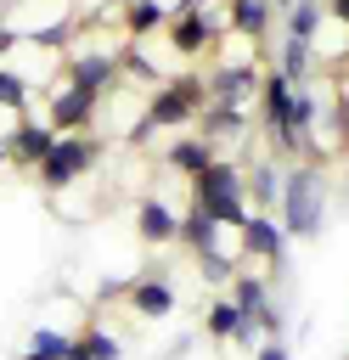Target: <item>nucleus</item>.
Segmentation results:
<instances>
[{"label":"nucleus","instance_id":"nucleus-1","mask_svg":"<svg viewBox=\"0 0 349 360\" xmlns=\"http://www.w3.org/2000/svg\"><path fill=\"white\" fill-rule=\"evenodd\" d=\"M203 107H208V79H203V73H169L163 84H152L146 112L135 118V135H129V141L146 146L152 129H180V124H191Z\"/></svg>","mask_w":349,"mask_h":360},{"label":"nucleus","instance_id":"nucleus-2","mask_svg":"<svg viewBox=\"0 0 349 360\" xmlns=\"http://www.w3.org/2000/svg\"><path fill=\"white\" fill-rule=\"evenodd\" d=\"M191 202H197L214 225L236 231V225L248 219V169H236L231 158H214L203 174H191Z\"/></svg>","mask_w":349,"mask_h":360},{"label":"nucleus","instance_id":"nucleus-3","mask_svg":"<svg viewBox=\"0 0 349 360\" xmlns=\"http://www.w3.org/2000/svg\"><path fill=\"white\" fill-rule=\"evenodd\" d=\"M287 242L293 236H315L326 219V174L315 163H298L293 174H281V208H276Z\"/></svg>","mask_w":349,"mask_h":360},{"label":"nucleus","instance_id":"nucleus-4","mask_svg":"<svg viewBox=\"0 0 349 360\" xmlns=\"http://www.w3.org/2000/svg\"><path fill=\"white\" fill-rule=\"evenodd\" d=\"M101 152H107V146H101V141H96L90 129H73V135H56V146H51V152L39 158V169H34V180H39V186H45L51 197H62L68 186H79V180H84V174H90V169L101 163Z\"/></svg>","mask_w":349,"mask_h":360},{"label":"nucleus","instance_id":"nucleus-5","mask_svg":"<svg viewBox=\"0 0 349 360\" xmlns=\"http://www.w3.org/2000/svg\"><path fill=\"white\" fill-rule=\"evenodd\" d=\"M236 242H242V253H248V259H259L270 276H281V270H287V231H281V219H270V214L248 208V219L236 225Z\"/></svg>","mask_w":349,"mask_h":360},{"label":"nucleus","instance_id":"nucleus-6","mask_svg":"<svg viewBox=\"0 0 349 360\" xmlns=\"http://www.w3.org/2000/svg\"><path fill=\"white\" fill-rule=\"evenodd\" d=\"M96 112H101V96H90V90H73L68 79H56V84L45 90V118H51V129H62V135H73V129H90V124H96Z\"/></svg>","mask_w":349,"mask_h":360},{"label":"nucleus","instance_id":"nucleus-7","mask_svg":"<svg viewBox=\"0 0 349 360\" xmlns=\"http://www.w3.org/2000/svg\"><path fill=\"white\" fill-rule=\"evenodd\" d=\"M220 28H225V22H220L208 6H197V11H186V17H169L163 39H169L174 56H203L208 45H220Z\"/></svg>","mask_w":349,"mask_h":360},{"label":"nucleus","instance_id":"nucleus-8","mask_svg":"<svg viewBox=\"0 0 349 360\" xmlns=\"http://www.w3.org/2000/svg\"><path fill=\"white\" fill-rule=\"evenodd\" d=\"M56 135H62V129H51V118L23 112V118L6 129V152H11V163H17V169H28V174H34V169H39V158L56 146Z\"/></svg>","mask_w":349,"mask_h":360},{"label":"nucleus","instance_id":"nucleus-9","mask_svg":"<svg viewBox=\"0 0 349 360\" xmlns=\"http://www.w3.org/2000/svg\"><path fill=\"white\" fill-rule=\"evenodd\" d=\"M118 56H107V51H73L68 56V68H62V79L73 84V90H90V96H113V84H118Z\"/></svg>","mask_w":349,"mask_h":360},{"label":"nucleus","instance_id":"nucleus-10","mask_svg":"<svg viewBox=\"0 0 349 360\" xmlns=\"http://www.w3.org/2000/svg\"><path fill=\"white\" fill-rule=\"evenodd\" d=\"M259 73H265V62H220L208 73V101H225V107L259 101Z\"/></svg>","mask_w":349,"mask_h":360},{"label":"nucleus","instance_id":"nucleus-11","mask_svg":"<svg viewBox=\"0 0 349 360\" xmlns=\"http://www.w3.org/2000/svg\"><path fill=\"white\" fill-rule=\"evenodd\" d=\"M135 236H141L146 248H174L180 214H174L163 197H141V208H135Z\"/></svg>","mask_w":349,"mask_h":360},{"label":"nucleus","instance_id":"nucleus-12","mask_svg":"<svg viewBox=\"0 0 349 360\" xmlns=\"http://www.w3.org/2000/svg\"><path fill=\"white\" fill-rule=\"evenodd\" d=\"M174 304H180V298H174V287H169L163 276H135V281H129V309H135L141 321H169Z\"/></svg>","mask_w":349,"mask_h":360},{"label":"nucleus","instance_id":"nucleus-13","mask_svg":"<svg viewBox=\"0 0 349 360\" xmlns=\"http://www.w3.org/2000/svg\"><path fill=\"white\" fill-rule=\"evenodd\" d=\"M276 6L270 0H225V28L231 34H242V39H265L270 28H276Z\"/></svg>","mask_w":349,"mask_h":360},{"label":"nucleus","instance_id":"nucleus-14","mask_svg":"<svg viewBox=\"0 0 349 360\" xmlns=\"http://www.w3.org/2000/svg\"><path fill=\"white\" fill-rule=\"evenodd\" d=\"M197 124H203V141L220 152V141H242V129H248V107H225V101H208V107L197 112Z\"/></svg>","mask_w":349,"mask_h":360},{"label":"nucleus","instance_id":"nucleus-15","mask_svg":"<svg viewBox=\"0 0 349 360\" xmlns=\"http://www.w3.org/2000/svg\"><path fill=\"white\" fill-rule=\"evenodd\" d=\"M242 321H248V309H242L231 292H220V298H208V309H203V338L231 343V338L242 332Z\"/></svg>","mask_w":349,"mask_h":360},{"label":"nucleus","instance_id":"nucleus-16","mask_svg":"<svg viewBox=\"0 0 349 360\" xmlns=\"http://www.w3.org/2000/svg\"><path fill=\"white\" fill-rule=\"evenodd\" d=\"M118 22H124L129 39H152V34L169 28V11L158 0H118Z\"/></svg>","mask_w":349,"mask_h":360},{"label":"nucleus","instance_id":"nucleus-17","mask_svg":"<svg viewBox=\"0 0 349 360\" xmlns=\"http://www.w3.org/2000/svg\"><path fill=\"white\" fill-rule=\"evenodd\" d=\"M174 242H180L186 253H197V259H203V253H220V225L191 202V208L180 214V236H174Z\"/></svg>","mask_w":349,"mask_h":360},{"label":"nucleus","instance_id":"nucleus-18","mask_svg":"<svg viewBox=\"0 0 349 360\" xmlns=\"http://www.w3.org/2000/svg\"><path fill=\"white\" fill-rule=\"evenodd\" d=\"M163 163H169L174 174H203V169L214 163V146H208L203 135H180V141H169Z\"/></svg>","mask_w":349,"mask_h":360},{"label":"nucleus","instance_id":"nucleus-19","mask_svg":"<svg viewBox=\"0 0 349 360\" xmlns=\"http://www.w3.org/2000/svg\"><path fill=\"white\" fill-rule=\"evenodd\" d=\"M248 208H259V214L281 208V169H276L270 158L248 169Z\"/></svg>","mask_w":349,"mask_h":360},{"label":"nucleus","instance_id":"nucleus-20","mask_svg":"<svg viewBox=\"0 0 349 360\" xmlns=\"http://www.w3.org/2000/svg\"><path fill=\"white\" fill-rule=\"evenodd\" d=\"M276 68H281L293 84H310V73H315V51H310V39H293V34H287V39L276 45Z\"/></svg>","mask_w":349,"mask_h":360},{"label":"nucleus","instance_id":"nucleus-21","mask_svg":"<svg viewBox=\"0 0 349 360\" xmlns=\"http://www.w3.org/2000/svg\"><path fill=\"white\" fill-rule=\"evenodd\" d=\"M28 101H34V79L23 73V68H11V62H0V112H28Z\"/></svg>","mask_w":349,"mask_h":360},{"label":"nucleus","instance_id":"nucleus-22","mask_svg":"<svg viewBox=\"0 0 349 360\" xmlns=\"http://www.w3.org/2000/svg\"><path fill=\"white\" fill-rule=\"evenodd\" d=\"M118 354H124V343L113 332H101V326H84L73 338V349H68V360H118Z\"/></svg>","mask_w":349,"mask_h":360},{"label":"nucleus","instance_id":"nucleus-23","mask_svg":"<svg viewBox=\"0 0 349 360\" xmlns=\"http://www.w3.org/2000/svg\"><path fill=\"white\" fill-rule=\"evenodd\" d=\"M281 22H287L293 39H310V45H315V34H321V22H326V0H298L293 11H281Z\"/></svg>","mask_w":349,"mask_h":360},{"label":"nucleus","instance_id":"nucleus-24","mask_svg":"<svg viewBox=\"0 0 349 360\" xmlns=\"http://www.w3.org/2000/svg\"><path fill=\"white\" fill-rule=\"evenodd\" d=\"M225 292H231V298H236L248 315H253L259 304H270V287H265V276H259V270H236V276L225 281Z\"/></svg>","mask_w":349,"mask_h":360},{"label":"nucleus","instance_id":"nucleus-25","mask_svg":"<svg viewBox=\"0 0 349 360\" xmlns=\"http://www.w3.org/2000/svg\"><path fill=\"white\" fill-rule=\"evenodd\" d=\"M68 349H73V338L68 332H56V326H34L28 332V360H68Z\"/></svg>","mask_w":349,"mask_h":360},{"label":"nucleus","instance_id":"nucleus-26","mask_svg":"<svg viewBox=\"0 0 349 360\" xmlns=\"http://www.w3.org/2000/svg\"><path fill=\"white\" fill-rule=\"evenodd\" d=\"M253 321H259V332H265V338H281V309H276V304H259V309H253Z\"/></svg>","mask_w":349,"mask_h":360},{"label":"nucleus","instance_id":"nucleus-27","mask_svg":"<svg viewBox=\"0 0 349 360\" xmlns=\"http://www.w3.org/2000/svg\"><path fill=\"white\" fill-rule=\"evenodd\" d=\"M17 45H23V34H17V22H6V17H0V62H6V56H11Z\"/></svg>","mask_w":349,"mask_h":360},{"label":"nucleus","instance_id":"nucleus-28","mask_svg":"<svg viewBox=\"0 0 349 360\" xmlns=\"http://www.w3.org/2000/svg\"><path fill=\"white\" fill-rule=\"evenodd\" d=\"M253 360H293V354H287V343H281V338H265V343L253 349Z\"/></svg>","mask_w":349,"mask_h":360},{"label":"nucleus","instance_id":"nucleus-29","mask_svg":"<svg viewBox=\"0 0 349 360\" xmlns=\"http://www.w3.org/2000/svg\"><path fill=\"white\" fill-rule=\"evenodd\" d=\"M158 6H163V11H169V17H186V11H197V6H203V0H158Z\"/></svg>","mask_w":349,"mask_h":360},{"label":"nucleus","instance_id":"nucleus-30","mask_svg":"<svg viewBox=\"0 0 349 360\" xmlns=\"http://www.w3.org/2000/svg\"><path fill=\"white\" fill-rule=\"evenodd\" d=\"M270 6H276V11H293V6H298V0H270Z\"/></svg>","mask_w":349,"mask_h":360},{"label":"nucleus","instance_id":"nucleus-31","mask_svg":"<svg viewBox=\"0 0 349 360\" xmlns=\"http://www.w3.org/2000/svg\"><path fill=\"white\" fill-rule=\"evenodd\" d=\"M17 360H28V354H17Z\"/></svg>","mask_w":349,"mask_h":360},{"label":"nucleus","instance_id":"nucleus-32","mask_svg":"<svg viewBox=\"0 0 349 360\" xmlns=\"http://www.w3.org/2000/svg\"><path fill=\"white\" fill-rule=\"evenodd\" d=\"M11 6H17V0H11Z\"/></svg>","mask_w":349,"mask_h":360}]
</instances>
